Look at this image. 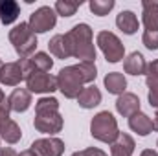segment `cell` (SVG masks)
Masks as SVG:
<instances>
[{
    "instance_id": "4316f807",
    "label": "cell",
    "mask_w": 158,
    "mask_h": 156,
    "mask_svg": "<svg viewBox=\"0 0 158 156\" xmlns=\"http://www.w3.org/2000/svg\"><path fill=\"white\" fill-rule=\"evenodd\" d=\"M142 44H143L147 50H151V51L158 50V31L143 30V33H142Z\"/></svg>"
},
{
    "instance_id": "ac0fdd59",
    "label": "cell",
    "mask_w": 158,
    "mask_h": 156,
    "mask_svg": "<svg viewBox=\"0 0 158 156\" xmlns=\"http://www.w3.org/2000/svg\"><path fill=\"white\" fill-rule=\"evenodd\" d=\"M136 149V142L131 134L119 132L114 143H110V156H132Z\"/></svg>"
},
{
    "instance_id": "30bf717a",
    "label": "cell",
    "mask_w": 158,
    "mask_h": 156,
    "mask_svg": "<svg viewBox=\"0 0 158 156\" xmlns=\"http://www.w3.org/2000/svg\"><path fill=\"white\" fill-rule=\"evenodd\" d=\"M31 149L39 156H63L64 142L57 136H44L31 143Z\"/></svg>"
},
{
    "instance_id": "4fadbf2b",
    "label": "cell",
    "mask_w": 158,
    "mask_h": 156,
    "mask_svg": "<svg viewBox=\"0 0 158 156\" xmlns=\"http://www.w3.org/2000/svg\"><path fill=\"white\" fill-rule=\"evenodd\" d=\"M31 92L28 88H15L9 96H7V105L11 109V112H26L31 107Z\"/></svg>"
},
{
    "instance_id": "2e32d148",
    "label": "cell",
    "mask_w": 158,
    "mask_h": 156,
    "mask_svg": "<svg viewBox=\"0 0 158 156\" xmlns=\"http://www.w3.org/2000/svg\"><path fill=\"white\" fill-rule=\"evenodd\" d=\"M116 26L125 35H134L140 30V20H138V17H136L134 11L123 9V11H119L118 15H116Z\"/></svg>"
},
{
    "instance_id": "8d00e7d4",
    "label": "cell",
    "mask_w": 158,
    "mask_h": 156,
    "mask_svg": "<svg viewBox=\"0 0 158 156\" xmlns=\"http://www.w3.org/2000/svg\"><path fill=\"white\" fill-rule=\"evenodd\" d=\"M2 66H4V63H2V59H0V68H2Z\"/></svg>"
},
{
    "instance_id": "cb8c5ba5",
    "label": "cell",
    "mask_w": 158,
    "mask_h": 156,
    "mask_svg": "<svg viewBox=\"0 0 158 156\" xmlns=\"http://www.w3.org/2000/svg\"><path fill=\"white\" fill-rule=\"evenodd\" d=\"M79 6H81V2H76V0H57V2L53 4V9H55L57 15L68 18V17L76 15V11L79 9Z\"/></svg>"
},
{
    "instance_id": "44dd1931",
    "label": "cell",
    "mask_w": 158,
    "mask_h": 156,
    "mask_svg": "<svg viewBox=\"0 0 158 156\" xmlns=\"http://www.w3.org/2000/svg\"><path fill=\"white\" fill-rule=\"evenodd\" d=\"M103 84L107 92L112 96H121L123 92H127V79H125V74L121 72H109L103 79Z\"/></svg>"
},
{
    "instance_id": "5bb4252c",
    "label": "cell",
    "mask_w": 158,
    "mask_h": 156,
    "mask_svg": "<svg viewBox=\"0 0 158 156\" xmlns=\"http://www.w3.org/2000/svg\"><path fill=\"white\" fill-rule=\"evenodd\" d=\"M103 96H101V90L96 86V84H86L77 96V105L85 110H90V109H96L99 103H101Z\"/></svg>"
},
{
    "instance_id": "7c38bea8",
    "label": "cell",
    "mask_w": 158,
    "mask_h": 156,
    "mask_svg": "<svg viewBox=\"0 0 158 156\" xmlns=\"http://www.w3.org/2000/svg\"><path fill=\"white\" fill-rule=\"evenodd\" d=\"M142 110V103L140 97L132 92H123L121 96H118L116 99V112L123 117H131L132 114Z\"/></svg>"
},
{
    "instance_id": "d6986e66",
    "label": "cell",
    "mask_w": 158,
    "mask_h": 156,
    "mask_svg": "<svg viewBox=\"0 0 158 156\" xmlns=\"http://www.w3.org/2000/svg\"><path fill=\"white\" fill-rule=\"evenodd\" d=\"M129 129L136 132L138 136H149L153 132V119L147 116L145 112H136L129 117Z\"/></svg>"
},
{
    "instance_id": "ffe728a7",
    "label": "cell",
    "mask_w": 158,
    "mask_h": 156,
    "mask_svg": "<svg viewBox=\"0 0 158 156\" xmlns=\"http://www.w3.org/2000/svg\"><path fill=\"white\" fill-rule=\"evenodd\" d=\"M20 4L17 0H0V22L4 26H11L19 20Z\"/></svg>"
},
{
    "instance_id": "484cf974",
    "label": "cell",
    "mask_w": 158,
    "mask_h": 156,
    "mask_svg": "<svg viewBox=\"0 0 158 156\" xmlns=\"http://www.w3.org/2000/svg\"><path fill=\"white\" fill-rule=\"evenodd\" d=\"M39 110H59V99L53 96H42L35 101V112Z\"/></svg>"
},
{
    "instance_id": "d4e9b609",
    "label": "cell",
    "mask_w": 158,
    "mask_h": 156,
    "mask_svg": "<svg viewBox=\"0 0 158 156\" xmlns=\"http://www.w3.org/2000/svg\"><path fill=\"white\" fill-rule=\"evenodd\" d=\"M116 2L114 0H90L88 2V9L96 15V17H105L114 9Z\"/></svg>"
},
{
    "instance_id": "74e56055",
    "label": "cell",
    "mask_w": 158,
    "mask_h": 156,
    "mask_svg": "<svg viewBox=\"0 0 158 156\" xmlns=\"http://www.w3.org/2000/svg\"><path fill=\"white\" fill-rule=\"evenodd\" d=\"M156 147H158V140H156Z\"/></svg>"
},
{
    "instance_id": "f546056e",
    "label": "cell",
    "mask_w": 158,
    "mask_h": 156,
    "mask_svg": "<svg viewBox=\"0 0 158 156\" xmlns=\"http://www.w3.org/2000/svg\"><path fill=\"white\" fill-rule=\"evenodd\" d=\"M9 119H11V109H9V105H7V99H4V101L0 103V129H2Z\"/></svg>"
},
{
    "instance_id": "9c48e42d",
    "label": "cell",
    "mask_w": 158,
    "mask_h": 156,
    "mask_svg": "<svg viewBox=\"0 0 158 156\" xmlns=\"http://www.w3.org/2000/svg\"><path fill=\"white\" fill-rule=\"evenodd\" d=\"M19 61H20V66L24 70V79H26V76H30L33 72H50L53 68V59L46 51H35L31 57L19 59Z\"/></svg>"
},
{
    "instance_id": "836d02e7",
    "label": "cell",
    "mask_w": 158,
    "mask_h": 156,
    "mask_svg": "<svg viewBox=\"0 0 158 156\" xmlns=\"http://www.w3.org/2000/svg\"><path fill=\"white\" fill-rule=\"evenodd\" d=\"M153 119V130L158 132V109H155V116L151 117Z\"/></svg>"
},
{
    "instance_id": "f35d334b",
    "label": "cell",
    "mask_w": 158,
    "mask_h": 156,
    "mask_svg": "<svg viewBox=\"0 0 158 156\" xmlns=\"http://www.w3.org/2000/svg\"><path fill=\"white\" fill-rule=\"evenodd\" d=\"M0 142H2V140H0ZM0 149H2V147H0Z\"/></svg>"
},
{
    "instance_id": "7402d4cb",
    "label": "cell",
    "mask_w": 158,
    "mask_h": 156,
    "mask_svg": "<svg viewBox=\"0 0 158 156\" xmlns=\"http://www.w3.org/2000/svg\"><path fill=\"white\" fill-rule=\"evenodd\" d=\"M20 138H22V129H20L19 123L13 121V119H9V121L0 129V140L6 142V143H9V145L19 143Z\"/></svg>"
},
{
    "instance_id": "f1b7e54d",
    "label": "cell",
    "mask_w": 158,
    "mask_h": 156,
    "mask_svg": "<svg viewBox=\"0 0 158 156\" xmlns=\"http://www.w3.org/2000/svg\"><path fill=\"white\" fill-rule=\"evenodd\" d=\"M70 156H109L103 149H99V147H86V149H83V151H76V153H72Z\"/></svg>"
},
{
    "instance_id": "8fae6325",
    "label": "cell",
    "mask_w": 158,
    "mask_h": 156,
    "mask_svg": "<svg viewBox=\"0 0 158 156\" xmlns=\"http://www.w3.org/2000/svg\"><path fill=\"white\" fill-rule=\"evenodd\" d=\"M24 81V70L20 66V61L4 63L0 68V86H19Z\"/></svg>"
},
{
    "instance_id": "5b68a950",
    "label": "cell",
    "mask_w": 158,
    "mask_h": 156,
    "mask_svg": "<svg viewBox=\"0 0 158 156\" xmlns=\"http://www.w3.org/2000/svg\"><path fill=\"white\" fill-rule=\"evenodd\" d=\"M96 46L101 50L103 57L110 64H116L125 59V46H123L121 39L109 30H103L96 35Z\"/></svg>"
},
{
    "instance_id": "277c9868",
    "label": "cell",
    "mask_w": 158,
    "mask_h": 156,
    "mask_svg": "<svg viewBox=\"0 0 158 156\" xmlns=\"http://www.w3.org/2000/svg\"><path fill=\"white\" fill-rule=\"evenodd\" d=\"M55 77H57V90L66 99H77L79 92L86 86V81H85L77 64L61 68Z\"/></svg>"
},
{
    "instance_id": "1f68e13d",
    "label": "cell",
    "mask_w": 158,
    "mask_h": 156,
    "mask_svg": "<svg viewBox=\"0 0 158 156\" xmlns=\"http://www.w3.org/2000/svg\"><path fill=\"white\" fill-rule=\"evenodd\" d=\"M0 156H19V153L11 147H2L0 149Z\"/></svg>"
},
{
    "instance_id": "7a4b0ae2",
    "label": "cell",
    "mask_w": 158,
    "mask_h": 156,
    "mask_svg": "<svg viewBox=\"0 0 158 156\" xmlns=\"http://www.w3.org/2000/svg\"><path fill=\"white\" fill-rule=\"evenodd\" d=\"M7 39L13 44V50L17 51V55H19L20 59H28V57H31V55L37 51V44H39L37 33L30 28L28 22H19V24H15V26L9 30Z\"/></svg>"
},
{
    "instance_id": "83f0119b",
    "label": "cell",
    "mask_w": 158,
    "mask_h": 156,
    "mask_svg": "<svg viewBox=\"0 0 158 156\" xmlns=\"http://www.w3.org/2000/svg\"><path fill=\"white\" fill-rule=\"evenodd\" d=\"M145 84H158V59L147 64V74H145Z\"/></svg>"
},
{
    "instance_id": "6da1fadb",
    "label": "cell",
    "mask_w": 158,
    "mask_h": 156,
    "mask_svg": "<svg viewBox=\"0 0 158 156\" xmlns=\"http://www.w3.org/2000/svg\"><path fill=\"white\" fill-rule=\"evenodd\" d=\"M64 39L68 44L70 57L83 61H94L96 63V44H94V31L86 22H79L72 30L64 33Z\"/></svg>"
},
{
    "instance_id": "d590c367",
    "label": "cell",
    "mask_w": 158,
    "mask_h": 156,
    "mask_svg": "<svg viewBox=\"0 0 158 156\" xmlns=\"http://www.w3.org/2000/svg\"><path fill=\"white\" fill-rule=\"evenodd\" d=\"M4 99H7V97H6V94H4V90H2V86H0V103H2Z\"/></svg>"
},
{
    "instance_id": "e575fe53",
    "label": "cell",
    "mask_w": 158,
    "mask_h": 156,
    "mask_svg": "<svg viewBox=\"0 0 158 156\" xmlns=\"http://www.w3.org/2000/svg\"><path fill=\"white\" fill-rule=\"evenodd\" d=\"M19 156H39V154H37V153H35V151H33V149L30 147V149H26V151H22V153H20Z\"/></svg>"
},
{
    "instance_id": "8992f818",
    "label": "cell",
    "mask_w": 158,
    "mask_h": 156,
    "mask_svg": "<svg viewBox=\"0 0 158 156\" xmlns=\"http://www.w3.org/2000/svg\"><path fill=\"white\" fill-rule=\"evenodd\" d=\"M33 127H35V130H39L46 136H55L63 130L64 117L59 110H39V112H35Z\"/></svg>"
},
{
    "instance_id": "52a82bcc",
    "label": "cell",
    "mask_w": 158,
    "mask_h": 156,
    "mask_svg": "<svg viewBox=\"0 0 158 156\" xmlns=\"http://www.w3.org/2000/svg\"><path fill=\"white\" fill-rule=\"evenodd\" d=\"M26 88L31 94H40V96H52L57 90V77L50 72H33L26 76Z\"/></svg>"
},
{
    "instance_id": "e0dca14e",
    "label": "cell",
    "mask_w": 158,
    "mask_h": 156,
    "mask_svg": "<svg viewBox=\"0 0 158 156\" xmlns=\"http://www.w3.org/2000/svg\"><path fill=\"white\" fill-rule=\"evenodd\" d=\"M142 24L149 31H158V2L155 0L142 2Z\"/></svg>"
},
{
    "instance_id": "ba28073f",
    "label": "cell",
    "mask_w": 158,
    "mask_h": 156,
    "mask_svg": "<svg viewBox=\"0 0 158 156\" xmlns=\"http://www.w3.org/2000/svg\"><path fill=\"white\" fill-rule=\"evenodd\" d=\"M28 24H30V28L35 33H46V31H50V30L55 28V24H57V13L50 6H40V7H37L30 15Z\"/></svg>"
},
{
    "instance_id": "3957f363",
    "label": "cell",
    "mask_w": 158,
    "mask_h": 156,
    "mask_svg": "<svg viewBox=\"0 0 158 156\" xmlns=\"http://www.w3.org/2000/svg\"><path fill=\"white\" fill-rule=\"evenodd\" d=\"M90 134L94 140L101 142V143H114L116 138L119 136V127H118V119L114 117L112 112L109 110H101L90 121Z\"/></svg>"
},
{
    "instance_id": "d6a6232c",
    "label": "cell",
    "mask_w": 158,
    "mask_h": 156,
    "mask_svg": "<svg viewBox=\"0 0 158 156\" xmlns=\"http://www.w3.org/2000/svg\"><path fill=\"white\" fill-rule=\"evenodd\" d=\"M140 156H158V151H155V149H143L140 153Z\"/></svg>"
},
{
    "instance_id": "4dcf8cb0",
    "label": "cell",
    "mask_w": 158,
    "mask_h": 156,
    "mask_svg": "<svg viewBox=\"0 0 158 156\" xmlns=\"http://www.w3.org/2000/svg\"><path fill=\"white\" fill-rule=\"evenodd\" d=\"M149 92H147V101L153 109H158V84H149L147 86Z\"/></svg>"
},
{
    "instance_id": "9a60e30c",
    "label": "cell",
    "mask_w": 158,
    "mask_h": 156,
    "mask_svg": "<svg viewBox=\"0 0 158 156\" xmlns=\"http://www.w3.org/2000/svg\"><path fill=\"white\" fill-rule=\"evenodd\" d=\"M147 61L140 51H132L123 59V72L129 76H145L147 74Z\"/></svg>"
},
{
    "instance_id": "603a6c76",
    "label": "cell",
    "mask_w": 158,
    "mask_h": 156,
    "mask_svg": "<svg viewBox=\"0 0 158 156\" xmlns=\"http://www.w3.org/2000/svg\"><path fill=\"white\" fill-rule=\"evenodd\" d=\"M48 50H50V55L57 57V59H68L70 57V51H68V44L63 33H57L53 35L50 42H48Z\"/></svg>"
}]
</instances>
